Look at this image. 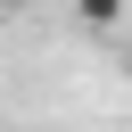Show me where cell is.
<instances>
[{
  "label": "cell",
  "mask_w": 132,
  "mask_h": 132,
  "mask_svg": "<svg viewBox=\"0 0 132 132\" xmlns=\"http://www.w3.org/2000/svg\"><path fill=\"white\" fill-rule=\"evenodd\" d=\"M124 8H132V0H74V16H82L91 33H116V25H124Z\"/></svg>",
  "instance_id": "1"
},
{
  "label": "cell",
  "mask_w": 132,
  "mask_h": 132,
  "mask_svg": "<svg viewBox=\"0 0 132 132\" xmlns=\"http://www.w3.org/2000/svg\"><path fill=\"white\" fill-rule=\"evenodd\" d=\"M0 8H8V0H0Z\"/></svg>",
  "instance_id": "2"
}]
</instances>
